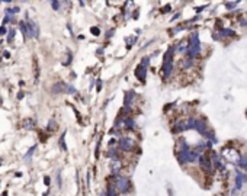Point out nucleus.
Masks as SVG:
<instances>
[{
  "mask_svg": "<svg viewBox=\"0 0 247 196\" xmlns=\"http://www.w3.org/2000/svg\"><path fill=\"white\" fill-rule=\"evenodd\" d=\"M15 34H16V31H15V29H10V31H9V36H7V41H9V42L15 38Z\"/></svg>",
  "mask_w": 247,
  "mask_h": 196,
  "instance_id": "nucleus-15",
  "label": "nucleus"
},
{
  "mask_svg": "<svg viewBox=\"0 0 247 196\" xmlns=\"http://www.w3.org/2000/svg\"><path fill=\"white\" fill-rule=\"evenodd\" d=\"M222 157L225 158V160H228V161H231V163H237V161H240V156H238V152H237V151H234V150H230V148H227L225 151L222 152Z\"/></svg>",
  "mask_w": 247,
  "mask_h": 196,
  "instance_id": "nucleus-5",
  "label": "nucleus"
},
{
  "mask_svg": "<svg viewBox=\"0 0 247 196\" xmlns=\"http://www.w3.org/2000/svg\"><path fill=\"white\" fill-rule=\"evenodd\" d=\"M34 125H35V122H34L32 119H25V121H24V126H25V128H28V129L34 128Z\"/></svg>",
  "mask_w": 247,
  "mask_h": 196,
  "instance_id": "nucleus-10",
  "label": "nucleus"
},
{
  "mask_svg": "<svg viewBox=\"0 0 247 196\" xmlns=\"http://www.w3.org/2000/svg\"><path fill=\"white\" fill-rule=\"evenodd\" d=\"M92 32H93V35H99V29L98 28H92Z\"/></svg>",
  "mask_w": 247,
  "mask_h": 196,
  "instance_id": "nucleus-19",
  "label": "nucleus"
},
{
  "mask_svg": "<svg viewBox=\"0 0 247 196\" xmlns=\"http://www.w3.org/2000/svg\"><path fill=\"white\" fill-rule=\"evenodd\" d=\"M12 20V16H7L6 15V17H5V20H3V23H7V22H10Z\"/></svg>",
  "mask_w": 247,
  "mask_h": 196,
  "instance_id": "nucleus-18",
  "label": "nucleus"
},
{
  "mask_svg": "<svg viewBox=\"0 0 247 196\" xmlns=\"http://www.w3.org/2000/svg\"><path fill=\"white\" fill-rule=\"evenodd\" d=\"M19 12V7H13V9H6V15L7 16H12L13 13H17Z\"/></svg>",
  "mask_w": 247,
  "mask_h": 196,
  "instance_id": "nucleus-13",
  "label": "nucleus"
},
{
  "mask_svg": "<svg viewBox=\"0 0 247 196\" xmlns=\"http://www.w3.org/2000/svg\"><path fill=\"white\" fill-rule=\"evenodd\" d=\"M2 196H7V192H3V195Z\"/></svg>",
  "mask_w": 247,
  "mask_h": 196,
  "instance_id": "nucleus-23",
  "label": "nucleus"
},
{
  "mask_svg": "<svg viewBox=\"0 0 247 196\" xmlns=\"http://www.w3.org/2000/svg\"><path fill=\"white\" fill-rule=\"evenodd\" d=\"M116 189L122 193H127L131 189V183L127 177H118L116 179Z\"/></svg>",
  "mask_w": 247,
  "mask_h": 196,
  "instance_id": "nucleus-4",
  "label": "nucleus"
},
{
  "mask_svg": "<svg viewBox=\"0 0 247 196\" xmlns=\"http://www.w3.org/2000/svg\"><path fill=\"white\" fill-rule=\"evenodd\" d=\"M65 89H67V84H64V83H57V84L52 86V92L54 93H63Z\"/></svg>",
  "mask_w": 247,
  "mask_h": 196,
  "instance_id": "nucleus-9",
  "label": "nucleus"
},
{
  "mask_svg": "<svg viewBox=\"0 0 247 196\" xmlns=\"http://www.w3.org/2000/svg\"><path fill=\"white\" fill-rule=\"evenodd\" d=\"M48 129H50V131L55 129V122H52V121H51V122H50V126H48Z\"/></svg>",
  "mask_w": 247,
  "mask_h": 196,
  "instance_id": "nucleus-17",
  "label": "nucleus"
},
{
  "mask_svg": "<svg viewBox=\"0 0 247 196\" xmlns=\"http://www.w3.org/2000/svg\"><path fill=\"white\" fill-rule=\"evenodd\" d=\"M26 29H28V38H38L39 35V28L34 20L26 22Z\"/></svg>",
  "mask_w": 247,
  "mask_h": 196,
  "instance_id": "nucleus-3",
  "label": "nucleus"
},
{
  "mask_svg": "<svg viewBox=\"0 0 247 196\" xmlns=\"http://www.w3.org/2000/svg\"><path fill=\"white\" fill-rule=\"evenodd\" d=\"M201 50V45H199V39H198V35L193 34L190 36V41H189V45H188V55L190 58H193Z\"/></svg>",
  "mask_w": 247,
  "mask_h": 196,
  "instance_id": "nucleus-1",
  "label": "nucleus"
},
{
  "mask_svg": "<svg viewBox=\"0 0 247 196\" xmlns=\"http://www.w3.org/2000/svg\"><path fill=\"white\" fill-rule=\"evenodd\" d=\"M199 164H201L202 170H205L207 173H211L212 171V163H211V160H209L208 156H201L199 157Z\"/></svg>",
  "mask_w": 247,
  "mask_h": 196,
  "instance_id": "nucleus-6",
  "label": "nucleus"
},
{
  "mask_svg": "<svg viewBox=\"0 0 247 196\" xmlns=\"http://www.w3.org/2000/svg\"><path fill=\"white\" fill-rule=\"evenodd\" d=\"M35 148H36V147L34 145V147H32V148H31V150H29V151L26 152V156H25V160H26V161L29 160V157H32V154H34V151H35Z\"/></svg>",
  "mask_w": 247,
  "mask_h": 196,
  "instance_id": "nucleus-14",
  "label": "nucleus"
},
{
  "mask_svg": "<svg viewBox=\"0 0 247 196\" xmlns=\"http://www.w3.org/2000/svg\"><path fill=\"white\" fill-rule=\"evenodd\" d=\"M137 77L141 80V81H144L145 80V65H143V64H140L138 65V70H137Z\"/></svg>",
  "mask_w": 247,
  "mask_h": 196,
  "instance_id": "nucleus-8",
  "label": "nucleus"
},
{
  "mask_svg": "<svg viewBox=\"0 0 247 196\" xmlns=\"http://www.w3.org/2000/svg\"><path fill=\"white\" fill-rule=\"evenodd\" d=\"M119 147H121L122 150H125V151H129V148L134 147V142H132L131 138H122V140L119 141Z\"/></svg>",
  "mask_w": 247,
  "mask_h": 196,
  "instance_id": "nucleus-7",
  "label": "nucleus"
},
{
  "mask_svg": "<svg viewBox=\"0 0 247 196\" xmlns=\"http://www.w3.org/2000/svg\"><path fill=\"white\" fill-rule=\"evenodd\" d=\"M0 164H2V163H0Z\"/></svg>",
  "mask_w": 247,
  "mask_h": 196,
  "instance_id": "nucleus-24",
  "label": "nucleus"
},
{
  "mask_svg": "<svg viewBox=\"0 0 247 196\" xmlns=\"http://www.w3.org/2000/svg\"><path fill=\"white\" fill-rule=\"evenodd\" d=\"M3 55H5V58H9V57H10V54H9L7 51H5V52H3Z\"/></svg>",
  "mask_w": 247,
  "mask_h": 196,
  "instance_id": "nucleus-22",
  "label": "nucleus"
},
{
  "mask_svg": "<svg viewBox=\"0 0 247 196\" xmlns=\"http://www.w3.org/2000/svg\"><path fill=\"white\" fill-rule=\"evenodd\" d=\"M118 193H116V190L114 189V186H108V196H116Z\"/></svg>",
  "mask_w": 247,
  "mask_h": 196,
  "instance_id": "nucleus-12",
  "label": "nucleus"
},
{
  "mask_svg": "<svg viewBox=\"0 0 247 196\" xmlns=\"http://www.w3.org/2000/svg\"><path fill=\"white\" fill-rule=\"evenodd\" d=\"M20 29H22V34H24V36L26 39L28 38V29H26V23H25V22H22V23H20Z\"/></svg>",
  "mask_w": 247,
  "mask_h": 196,
  "instance_id": "nucleus-11",
  "label": "nucleus"
},
{
  "mask_svg": "<svg viewBox=\"0 0 247 196\" xmlns=\"http://www.w3.org/2000/svg\"><path fill=\"white\" fill-rule=\"evenodd\" d=\"M44 182H45V185L48 186L50 185V177H45V179H44Z\"/></svg>",
  "mask_w": 247,
  "mask_h": 196,
  "instance_id": "nucleus-21",
  "label": "nucleus"
},
{
  "mask_svg": "<svg viewBox=\"0 0 247 196\" xmlns=\"http://www.w3.org/2000/svg\"><path fill=\"white\" fill-rule=\"evenodd\" d=\"M60 5H61V3H58V2H52V3H51L52 9H55V10H58V9H60Z\"/></svg>",
  "mask_w": 247,
  "mask_h": 196,
  "instance_id": "nucleus-16",
  "label": "nucleus"
},
{
  "mask_svg": "<svg viewBox=\"0 0 247 196\" xmlns=\"http://www.w3.org/2000/svg\"><path fill=\"white\" fill-rule=\"evenodd\" d=\"M5 34H6V28L2 26V28H0V35H5Z\"/></svg>",
  "mask_w": 247,
  "mask_h": 196,
  "instance_id": "nucleus-20",
  "label": "nucleus"
},
{
  "mask_svg": "<svg viewBox=\"0 0 247 196\" xmlns=\"http://www.w3.org/2000/svg\"><path fill=\"white\" fill-rule=\"evenodd\" d=\"M173 48H170L164 57V64H163V71H164V77H169L172 70H173Z\"/></svg>",
  "mask_w": 247,
  "mask_h": 196,
  "instance_id": "nucleus-2",
  "label": "nucleus"
}]
</instances>
